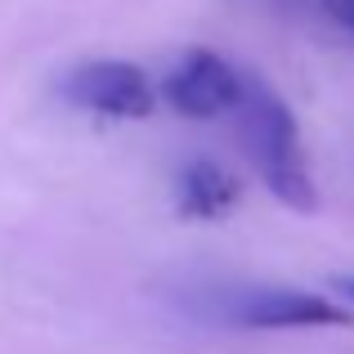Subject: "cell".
Masks as SVG:
<instances>
[{
	"label": "cell",
	"mask_w": 354,
	"mask_h": 354,
	"mask_svg": "<svg viewBox=\"0 0 354 354\" xmlns=\"http://www.w3.org/2000/svg\"><path fill=\"white\" fill-rule=\"evenodd\" d=\"M242 77L247 72L234 68L225 54L216 50H189L162 81V99L184 117H220L234 113L238 95H242Z\"/></svg>",
	"instance_id": "3957f363"
},
{
	"label": "cell",
	"mask_w": 354,
	"mask_h": 354,
	"mask_svg": "<svg viewBox=\"0 0 354 354\" xmlns=\"http://www.w3.org/2000/svg\"><path fill=\"white\" fill-rule=\"evenodd\" d=\"M63 99L104 117H148L157 104L148 77L126 59H95L63 77Z\"/></svg>",
	"instance_id": "277c9868"
},
{
	"label": "cell",
	"mask_w": 354,
	"mask_h": 354,
	"mask_svg": "<svg viewBox=\"0 0 354 354\" xmlns=\"http://www.w3.org/2000/svg\"><path fill=\"white\" fill-rule=\"evenodd\" d=\"M332 287H337L341 296H350V305H354V274H337V278H332Z\"/></svg>",
	"instance_id": "52a82bcc"
},
{
	"label": "cell",
	"mask_w": 354,
	"mask_h": 354,
	"mask_svg": "<svg viewBox=\"0 0 354 354\" xmlns=\"http://www.w3.org/2000/svg\"><path fill=\"white\" fill-rule=\"evenodd\" d=\"M220 314L238 323V328H350L354 314L341 305L323 301L314 292H292V287H242V292L220 296Z\"/></svg>",
	"instance_id": "7a4b0ae2"
},
{
	"label": "cell",
	"mask_w": 354,
	"mask_h": 354,
	"mask_svg": "<svg viewBox=\"0 0 354 354\" xmlns=\"http://www.w3.org/2000/svg\"><path fill=\"white\" fill-rule=\"evenodd\" d=\"M319 9H323V14H328L337 27L354 32V0H319Z\"/></svg>",
	"instance_id": "8992f818"
},
{
	"label": "cell",
	"mask_w": 354,
	"mask_h": 354,
	"mask_svg": "<svg viewBox=\"0 0 354 354\" xmlns=\"http://www.w3.org/2000/svg\"><path fill=\"white\" fill-rule=\"evenodd\" d=\"M238 135L247 148L251 166L260 171L265 189L292 211H314L319 207V189L310 175V157L301 144V126H296L292 108L274 95L260 77H242V95L234 104Z\"/></svg>",
	"instance_id": "6da1fadb"
},
{
	"label": "cell",
	"mask_w": 354,
	"mask_h": 354,
	"mask_svg": "<svg viewBox=\"0 0 354 354\" xmlns=\"http://www.w3.org/2000/svg\"><path fill=\"white\" fill-rule=\"evenodd\" d=\"M242 202V180L220 162H189L180 171V211L189 220H225Z\"/></svg>",
	"instance_id": "5b68a950"
}]
</instances>
